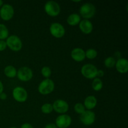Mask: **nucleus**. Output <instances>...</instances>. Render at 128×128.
I'll return each mask as SVG.
<instances>
[{
  "label": "nucleus",
  "mask_w": 128,
  "mask_h": 128,
  "mask_svg": "<svg viewBox=\"0 0 128 128\" xmlns=\"http://www.w3.org/2000/svg\"><path fill=\"white\" fill-rule=\"evenodd\" d=\"M80 13L84 20H88L94 16L96 13V8L93 4L86 2L80 7Z\"/></svg>",
  "instance_id": "f257e3e1"
},
{
  "label": "nucleus",
  "mask_w": 128,
  "mask_h": 128,
  "mask_svg": "<svg viewBox=\"0 0 128 128\" xmlns=\"http://www.w3.org/2000/svg\"><path fill=\"white\" fill-rule=\"evenodd\" d=\"M38 91L42 95H47L51 93L54 90V83L50 78L45 79L41 81L38 86Z\"/></svg>",
  "instance_id": "f03ea898"
},
{
  "label": "nucleus",
  "mask_w": 128,
  "mask_h": 128,
  "mask_svg": "<svg viewBox=\"0 0 128 128\" xmlns=\"http://www.w3.org/2000/svg\"><path fill=\"white\" fill-rule=\"evenodd\" d=\"M44 11L49 16L51 17H56L58 16L61 11V8L57 2L54 1H49L45 3Z\"/></svg>",
  "instance_id": "7ed1b4c3"
},
{
  "label": "nucleus",
  "mask_w": 128,
  "mask_h": 128,
  "mask_svg": "<svg viewBox=\"0 0 128 128\" xmlns=\"http://www.w3.org/2000/svg\"><path fill=\"white\" fill-rule=\"evenodd\" d=\"M6 45L11 50L13 51H19L22 46V41L18 36L16 35H11L6 39Z\"/></svg>",
  "instance_id": "20e7f679"
},
{
  "label": "nucleus",
  "mask_w": 128,
  "mask_h": 128,
  "mask_svg": "<svg viewBox=\"0 0 128 128\" xmlns=\"http://www.w3.org/2000/svg\"><path fill=\"white\" fill-rule=\"evenodd\" d=\"M98 69L92 64H86L82 66L81 72L82 76L88 79H94L97 76Z\"/></svg>",
  "instance_id": "39448f33"
},
{
  "label": "nucleus",
  "mask_w": 128,
  "mask_h": 128,
  "mask_svg": "<svg viewBox=\"0 0 128 128\" xmlns=\"http://www.w3.org/2000/svg\"><path fill=\"white\" fill-rule=\"evenodd\" d=\"M14 14L13 7L9 4H3L0 9V17L4 21H9L12 18Z\"/></svg>",
  "instance_id": "423d86ee"
},
{
  "label": "nucleus",
  "mask_w": 128,
  "mask_h": 128,
  "mask_svg": "<svg viewBox=\"0 0 128 128\" xmlns=\"http://www.w3.org/2000/svg\"><path fill=\"white\" fill-rule=\"evenodd\" d=\"M16 76L20 81L26 82L30 81L32 79L33 76V72L30 68L24 66L19 69L18 71H17Z\"/></svg>",
  "instance_id": "0eeeda50"
},
{
  "label": "nucleus",
  "mask_w": 128,
  "mask_h": 128,
  "mask_svg": "<svg viewBox=\"0 0 128 128\" xmlns=\"http://www.w3.org/2000/svg\"><path fill=\"white\" fill-rule=\"evenodd\" d=\"M50 33L56 38H61L65 34V29L61 24L59 22H53L50 25Z\"/></svg>",
  "instance_id": "6e6552de"
},
{
  "label": "nucleus",
  "mask_w": 128,
  "mask_h": 128,
  "mask_svg": "<svg viewBox=\"0 0 128 128\" xmlns=\"http://www.w3.org/2000/svg\"><path fill=\"white\" fill-rule=\"evenodd\" d=\"M96 115L91 110H85L83 113L80 115V121L86 126H91L94 122Z\"/></svg>",
  "instance_id": "1a4fd4ad"
},
{
  "label": "nucleus",
  "mask_w": 128,
  "mask_h": 128,
  "mask_svg": "<svg viewBox=\"0 0 128 128\" xmlns=\"http://www.w3.org/2000/svg\"><path fill=\"white\" fill-rule=\"evenodd\" d=\"M12 96L16 101L19 102H24L28 99V92L22 87L18 86L12 91Z\"/></svg>",
  "instance_id": "9d476101"
},
{
  "label": "nucleus",
  "mask_w": 128,
  "mask_h": 128,
  "mask_svg": "<svg viewBox=\"0 0 128 128\" xmlns=\"http://www.w3.org/2000/svg\"><path fill=\"white\" fill-rule=\"evenodd\" d=\"M52 105L54 111L61 114L66 113L69 110L68 103L64 100H57L53 102V104Z\"/></svg>",
  "instance_id": "9b49d317"
},
{
  "label": "nucleus",
  "mask_w": 128,
  "mask_h": 128,
  "mask_svg": "<svg viewBox=\"0 0 128 128\" xmlns=\"http://www.w3.org/2000/svg\"><path fill=\"white\" fill-rule=\"evenodd\" d=\"M72 122L71 118L69 115L63 114L56 119V126L58 128H68Z\"/></svg>",
  "instance_id": "f8f14e48"
},
{
  "label": "nucleus",
  "mask_w": 128,
  "mask_h": 128,
  "mask_svg": "<svg viewBox=\"0 0 128 128\" xmlns=\"http://www.w3.org/2000/svg\"><path fill=\"white\" fill-rule=\"evenodd\" d=\"M71 56L73 60L76 62H81L86 58L85 51L80 48H76L71 51Z\"/></svg>",
  "instance_id": "ddd939ff"
},
{
  "label": "nucleus",
  "mask_w": 128,
  "mask_h": 128,
  "mask_svg": "<svg viewBox=\"0 0 128 128\" xmlns=\"http://www.w3.org/2000/svg\"><path fill=\"white\" fill-rule=\"evenodd\" d=\"M79 27L81 32L86 34H89L93 30V25L92 22L88 20H81L79 24Z\"/></svg>",
  "instance_id": "4468645a"
},
{
  "label": "nucleus",
  "mask_w": 128,
  "mask_h": 128,
  "mask_svg": "<svg viewBox=\"0 0 128 128\" xmlns=\"http://www.w3.org/2000/svg\"><path fill=\"white\" fill-rule=\"evenodd\" d=\"M116 70L120 73H126L128 71V61L126 58H119L115 64Z\"/></svg>",
  "instance_id": "2eb2a0df"
},
{
  "label": "nucleus",
  "mask_w": 128,
  "mask_h": 128,
  "mask_svg": "<svg viewBox=\"0 0 128 128\" xmlns=\"http://www.w3.org/2000/svg\"><path fill=\"white\" fill-rule=\"evenodd\" d=\"M97 99L94 96H88L86 98L84 101V106L88 110H91L94 108L97 105Z\"/></svg>",
  "instance_id": "dca6fc26"
},
{
  "label": "nucleus",
  "mask_w": 128,
  "mask_h": 128,
  "mask_svg": "<svg viewBox=\"0 0 128 128\" xmlns=\"http://www.w3.org/2000/svg\"><path fill=\"white\" fill-rule=\"evenodd\" d=\"M81 21V16L77 13L71 14L67 18V22L71 26H74L80 24Z\"/></svg>",
  "instance_id": "f3484780"
},
{
  "label": "nucleus",
  "mask_w": 128,
  "mask_h": 128,
  "mask_svg": "<svg viewBox=\"0 0 128 128\" xmlns=\"http://www.w3.org/2000/svg\"><path fill=\"white\" fill-rule=\"evenodd\" d=\"M4 72L6 76L10 78H13L16 77L17 75V70L14 66L11 65H8L6 67H5L4 70Z\"/></svg>",
  "instance_id": "a211bd4d"
},
{
  "label": "nucleus",
  "mask_w": 128,
  "mask_h": 128,
  "mask_svg": "<svg viewBox=\"0 0 128 128\" xmlns=\"http://www.w3.org/2000/svg\"><path fill=\"white\" fill-rule=\"evenodd\" d=\"M103 87V83L101 79L98 78H95L92 82V88L95 91H100L102 90Z\"/></svg>",
  "instance_id": "6ab92c4d"
},
{
  "label": "nucleus",
  "mask_w": 128,
  "mask_h": 128,
  "mask_svg": "<svg viewBox=\"0 0 128 128\" xmlns=\"http://www.w3.org/2000/svg\"><path fill=\"white\" fill-rule=\"evenodd\" d=\"M9 31L4 24H0V40H4L8 38Z\"/></svg>",
  "instance_id": "aec40b11"
},
{
  "label": "nucleus",
  "mask_w": 128,
  "mask_h": 128,
  "mask_svg": "<svg viewBox=\"0 0 128 128\" xmlns=\"http://www.w3.org/2000/svg\"><path fill=\"white\" fill-rule=\"evenodd\" d=\"M116 62V61L114 58L110 56V57H108L105 59L104 61V64L106 68H111L114 67Z\"/></svg>",
  "instance_id": "412c9836"
},
{
  "label": "nucleus",
  "mask_w": 128,
  "mask_h": 128,
  "mask_svg": "<svg viewBox=\"0 0 128 128\" xmlns=\"http://www.w3.org/2000/svg\"><path fill=\"white\" fill-rule=\"evenodd\" d=\"M85 56H86V58H87L88 59L93 60V59H94L95 58H96V56H98V52L96 50H94V49H88V50L85 52Z\"/></svg>",
  "instance_id": "4be33fe9"
},
{
  "label": "nucleus",
  "mask_w": 128,
  "mask_h": 128,
  "mask_svg": "<svg viewBox=\"0 0 128 128\" xmlns=\"http://www.w3.org/2000/svg\"><path fill=\"white\" fill-rule=\"evenodd\" d=\"M41 112L44 114H50L53 111V108L52 105L50 103H45L41 106Z\"/></svg>",
  "instance_id": "5701e85b"
},
{
  "label": "nucleus",
  "mask_w": 128,
  "mask_h": 128,
  "mask_svg": "<svg viewBox=\"0 0 128 128\" xmlns=\"http://www.w3.org/2000/svg\"><path fill=\"white\" fill-rule=\"evenodd\" d=\"M74 109L75 112H77L78 114H81L83 113L85 111L84 106L83 104L81 103V102H78V103H76L74 105Z\"/></svg>",
  "instance_id": "b1692460"
},
{
  "label": "nucleus",
  "mask_w": 128,
  "mask_h": 128,
  "mask_svg": "<svg viewBox=\"0 0 128 128\" xmlns=\"http://www.w3.org/2000/svg\"><path fill=\"white\" fill-rule=\"evenodd\" d=\"M41 74L46 79L49 78L51 75V70L50 68H49L48 66H44L41 69Z\"/></svg>",
  "instance_id": "393cba45"
},
{
  "label": "nucleus",
  "mask_w": 128,
  "mask_h": 128,
  "mask_svg": "<svg viewBox=\"0 0 128 128\" xmlns=\"http://www.w3.org/2000/svg\"><path fill=\"white\" fill-rule=\"evenodd\" d=\"M7 45L6 41L4 40H0V51H3L6 50Z\"/></svg>",
  "instance_id": "a878e982"
},
{
  "label": "nucleus",
  "mask_w": 128,
  "mask_h": 128,
  "mask_svg": "<svg viewBox=\"0 0 128 128\" xmlns=\"http://www.w3.org/2000/svg\"><path fill=\"white\" fill-rule=\"evenodd\" d=\"M104 74V72L102 70H98V72H97V76L99 78H101V77H103Z\"/></svg>",
  "instance_id": "bb28decb"
},
{
  "label": "nucleus",
  "mask_w": 128,
  "mask_h": 128,
  "mask_svg": "<svg viewBox=\"0 0 128 128\" xmlns=\"http://www.w3.org/2000/svg\"><path fill=\"white\" fill-rule=\"evenodd\" d=\"M21 128H33L32 125L30 123H24L22 124L21 126Z\"/></svg>",
  "instance_id": "cd10ccee"
},
{
  "label": "nucleus",
  "mask_w": 128,
  "mask_h": 128,
  "mask_svg": "<svg viewBox=\"0 0 128 128\" xmlns=\"http://www.w3.org/2000/svg\"><path fill=\"white\" fill-rule=\"evenodd\" d=\"M44 128H58L57 126H56L55 124L53 123H50V124H48L45 126Z\"/></svg>",
  "instance_id": "c85d7f7f"
},
{
  "label": "nucleus",
  "mask_w": 128,
  "mask_h": 128,
  "mask_svg": "<svg viewBox=\"0 0 128 128\" xmlns=\"http://www.w3.org/2000/svg\"><path fill=\"white\" fill-rule=\"evenodd\" d=\"M7 98V94L5 92H2V93L0 94V99L1 100H5Z\"/></svg>",
  "instance_id": "c756f323"
},
{
  "label": "nucleus",
  "mask_w": 128,
  "mask_h": 128,
  "mask_svg": "<svg viewBox=\"0 0 128 128\" xmlns=\"http://www.w3.org/2000/svg\"><path fill=\"white\" fill-rule=\"evenodd\" d=\"M3 90H4L3 84H2V82L0 81V94L2 93V92H3Z\"/></svg>",
  "instance_id": "7c9ffc66"
},
{
  "label": "nucleus",
  "mask_w": 128,
  "mask_h": 128,
  "mask_svg": "<svg viewBox=\"0 0 128 128\" xmlns=\"http://www.w3.org/2000/svg\"><path fill=\"white\" fill-rule=\"evenodd\" d=\"M2 5H3V2H2V1L0 0V8H1Z\"/></svg>",
  "instance_id": "2f4dec72"
},
{
  "label": "nucleus",
  "mask_w": 128,
  "mask_h": 128,
  "mask_svg": "<svg viewBox=\"0 0 128 128\" xmlns=\"http://www.w3.org/2000/svg\"><path fill=\"white\" fill-rule=\"evenodd\" d=\"M16 128V127H12V128Z\"/></svg>",
  "instance_id": "473e14b6"
},
{
  "label": "nucleus",
  "mask_w": 128,
  "mask_h": 128,
  "mask_svg": "<svg viewBox=\"0 0 128 128\" xmlns=\"http://www.w3.org/2000/svg\"></svg>",
  "instance_id": "72a5a7b5"
}]
</instances>
